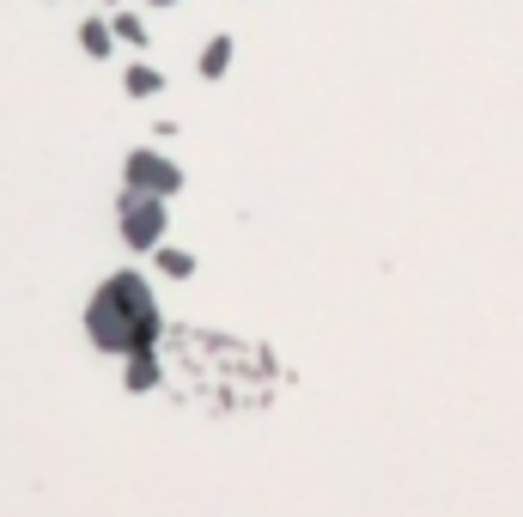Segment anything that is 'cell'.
Listing matches in <instances>:
<instances>
[{
    "label": "cell",
    "instance_id": "6da1fadb",
    "mask_svg": "<svg viewBox=\"0 0 523 517\" xmlns=\"http://www.w3.org/2000/svg\"><path fill=\"white\" fill-rule=\"evenodd\" d=\"M159 299H153V286H146L134 268H116L98 292H92V305H86V335L98 353H116V359H134V353H153L159 347Z\"/></svg>",
    "mask_w": 523,
    "mask_h": 517
},
{
    "label": "cell",
    "instance_id": "7a4b0ae2",
    "mask_svg": "<svg viewBox=\"0 0 523 517\" xmlns=\"http://www.w3.org/2000/svg\"><path fill=\"white\" fill-rule=\"evenodd\" d=\"M116 226H122V244L146 256V250H159V244H165L171 213H165V201H159V195L128 189V195H122V213H116Z\"/></svg>",
    "mask_w": 523,
    "mask_h": 517
},
{
    "label": "cell",
    "instance_id": "3957f363",
    "mask_svg": "<svg viewBox=\"0 0 523 517\" xmlns=\"http://www.w3.org/2000/svg\"><path fill=\"white\" fill-rule=\"evenodd\" d=\"M122 177H128V189L159 195V201H171V195L183 189V165L165 159V153H153V146H134V153L122 159Z\"/></svg>",
    "mask_w": 523,
    "mask_h": 517
},
{
    "label": "cell",
    "instance_id": "277c9868",
    "mask_svg": "<svg viewBox=\"0 0 523 517\" xmlns=\"http://www.w3.org/2000/svg\"><path fill=\"white\" fill-rule=\"evenodd\" d=\"M122 384H128V390H153V384H159V359H153V353L122 359Z\"/></svg>",
    "mask_w": 523,
    "mask_h": 517
},
{
    "label": "cell",
    "instance_id": "5b68a950",
    "mask_svg": "<svg viewBox=\"0 0 523 517\" xmlns=\"http://www.w3.org/2000/svg\"><path fill=\"white\" fill-rule=\"evenodd\" d=\"M232 55H238V43H232V37H213V43L201 49V80H219V73L232 67Z\"/></svg>",
    "mask_w": 523,
    "mask_h": 517
},
{
    "label": "cell",
    "instance_id": "8992f818",
    "mask_svg": "<svg viewBox=\"0 0 523 517\" xmlns=\"http://www.w3.org/2000/svg\"><path fill=\"white\" fill-rule=\"evenodd\" d=\"M122 86H128V98H153V92H165V73H159V67H140V61H134V67L122 73Z\"/></svg>",
    "mask_w": 523,
    "mask_h": 517
},
{
    "label": "cell",
    "instance_id": "52a82bcc",
    "mask_svg": "<svg viewBox=\"0 0 523 517\" xmlns=\"http://www.w3.org/2000/svg\"><path fill=\"white\" fill-rule=\"evenodd\" d=\"M80 49H86V55H98V61H104V55H110V49H116V31H110V25H104V19H86V25H80Z\"/></svg>",
    "mask_w": 523,
    "mask_h": 517
},
{
    "label": "cell",
    "instance_id": "ba28073f",
    "mask_svg": "<svg viewBox=\"0 0 523 517\" xmlns=\"http://www.w3.org/2000/svg\"><path fill=\"white\" fill-rule=\"evenodd\" d=\"M159 268L183 280V274H195V256H189V250H171V244H159Z\"/></svg>",
    "mask_w": 523,
    "mask_h": 517
},
{
    "label": "cell",
    "instance_id": "9c48e42d",
    "mask_svg": "<svg viewBox=\"0 0 523 517\" xmlns=\"http://www.w3.org/2000/svg\"><path fill=\"white\" fill-rule=\"evenodd\" d=\"M110 31H116L122 43H146V25H140L134 13H116V19H110Z\"/></svg>",
    "mask_w": 523,
    "mask_h": 517
},
{
    "label": "cell",
    "instance_id": "30bf717a",
    "mask_svg": "<svg viewBox=\"0 0 523 517\" xmlns=\"http://www.w3.org/2000/svg\"><path fill=\"white\" fill-rule=\"evenodd\" d=\"M153 7H171V0H153Z\"/></svg>",
    "mask_w": 523,
    "mask_h": 517
}]
</instances>
